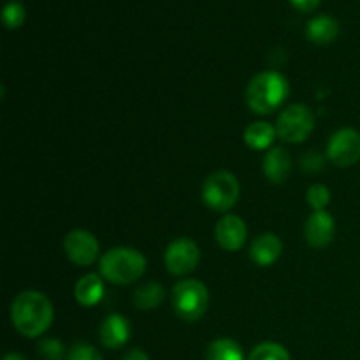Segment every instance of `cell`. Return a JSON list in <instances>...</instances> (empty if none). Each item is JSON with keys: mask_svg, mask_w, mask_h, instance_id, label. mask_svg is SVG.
<instances>
[{"mask_svg": "<svg viewBox=\"0 0 360 360\" xmlns=\"http://www.w3.org/2000/svg\"><path fill=\"white\" fill-rule=\"evenodd\" d=\"M53 304L42 292L25 290L11 304V322L23 338L42 336L51 327Z\"/></svg>", "mask_w": 360, "mask_h": 360, "instance_id": "6da1fadb", "label": "cell"}, {"mask_svg": "<svg viewBox=\"0 0 360 360\" xmlns=\"http://www.w3.org/2000/svg\"><path fill=\"white\" fill-rule=\"evenodd\" d=\"M290 84L283 74L276 70L259 72L246 88V104L255 115L266 116L276 111L288 98Z\"/></svg>", "mask_w": 360, "mask_h": 360, "instance_id": "7a4b0ae2", "label": "cell"}, {"mask_svg": "<svg viewBox=\"0 0 360 360\" xmlns=\"http://www.w3.org/2000/svg\"><path fill=\"white\" fill-rule=\"evenodd\" d=\"M101 276L115 285H130L146 273V259L143 253L129 246L111 248L102 255Z\"/></svg>", "mask_w": 360, "mask_h": 360, "instance_id": "3957f363", "label": "cell"}, {"mask_svg": "<svg viewBox=\"0 0 360 360\" xmlns=\"http://www.w3.org/2000/svg\"><path fill=\"white\" fill-rule=\"evenodd\" d=\"M172 308L183 322H197L210 308V292L199 280H183L172 288Z\"/></svg>", "mask_w": 360, "mask_h": 360, "instance_id": "277c9868", "label": "cell"}, {"mask_svg": "<svg viewBox=\"0 0 360 360\" xmlns=\"http://www.w3.org/2000/svg\"><path fill=\"white\" fill-rule=\"evenodd\" d=\"M239 195H241V186L232 172L214 171L204 181L202 199L211 210L225 213L238 204Z\"/></svg>", "mask_w": 360, "mask_h": 360, "instance_id": "5b68a950", "label": "cell"}, {"mask_svg": "<svg viewBox=\"0 0 360 360\" xmlns=\"http://www.w3.org/2000/svg\"><path fill=\"white\" fill-rule=\"evenodd\" d=\"M315 129V115L304 104L288 105L278 116L276 132L283 141L292 144L304 143Z\"/></svg>", "mask_w": 360, "mask_h": 360, "instance_id": "8992f818", "label": "cell"}, {"mask_svg": "<svg viewBox=\"0 0 360 360\" xmlns=\"http://www.w3.org/2000/svg\"><path fill=\"white\" fill-rule=\"evenodd\" d=\"M165 269L174 276H185L195 271L200 260V250L190 238H178L165 250Z\"/></svg>", "mask_w": 360, "mask_h": 360, "instance_id": "52a82bcc", "label": "cell"}, {"mask_svg": "<svg viewBox=\"0 0 360 360\" xmlns=\"http://www.w3.org/2000/svg\"><path fill=\"white\" fill-rule=\"evenodd\" d=\"M327 158L338 167H350L360 160V134L354 129H341L327 144Z\"/></svg>", "mask_w": 360, "mask_h": 360, "instance_id": "ba28073f", "label": "cell"}, {"mask_svg": "<svg viewBox=\"0 0 360 360\" xmlns=\"http://www.w3.org/2000/svg\"><path fill=\"white\" fill-rule=\"evenodd\" d=\"M67 259L77 267H88L98 259V241L91 232L76 229L69 232L63 241Z\"/></svg>", "mask_w": 360, "mask_h": 360, "instance_id": "9c48e42d", "label": "cell"}, {"mask_svg": "<svg viewBox=\"0 0 360 360\" xmlns=\"http://www.w3.org/2000/svg\"><path fill=\"white\" fill-rule=\"evenodd\" d=\"M214 236L217 241L225 252H238L243 248L248 236V229L243 218L236 217V214H225L220 218L214 229Z\"/></svg>", "mask_w": 360, "mask_h": 360, "instance_id": "30bf717a", "label": "cell"}, {"mask_svg": "<svg viewBox=\"0 0 360 360\" xmlns=\"http://www.w3.org/2000/svg\"><path fill=\"white\" fill-rule=\"evenodd\" d=\"M336 224L327 211H315L304 224V238L311 248H326L334 238Z\"/></svg>", "mask_w": 360, "mask_h": 360, "instance_id": "8fae6325", "label": "cell"}, {"mask_svg": "<svg viewBox=\"0 0 360 360\" xmlns=\"http://www.w3.org/2000/svg\"><path fill=\"white\" fill-rule=\"evenodd\" d=\"M98 338H101L102 347L109 348V350H118L130 340L129 320L118 313L105 316L104 322L98 327Z\"/></svg>", "mask_w": 360, "mask_h": 360, "instance_id": "7c38bea8", "label": "cell"}, {"mask_svg": "<svg viewBox=\"0 0 360 360\" xmlns=\"http://www.w3.org/2000/svg\"><path fill=\"white\" fill-rule=\"evenodd\" d=\"M264 176L273 185H281L288 179L292 172V157L285 148H274L267 151L262 162Z\"/></svg>", "mask_w": 360, "mask_h": 360, "instance_id": "4fadbf2b", "label": "cell"}, {"mask_svg": "<svg viewBox=\"0 0 360 360\" xmlns=\"http://www.w3.org/2000/svg\"><path fill=\"white\" fill-rule=\"evenodd\" d=\"M283 252V245H281L280 238L274 234H260L255 238V241L250 246V257L253 262L260 267H269L276 262Z\"/></svg>", "mask_w": 360, "mask_h": 360, "instance_id": "5bb4252c", "label": "cell"}, {"mask_svg": "<svg viewBox=\"0 0 360 360\" xmlns=\"http://www.w3.org/2000/svg\"><path fill=\"white\" fill-rule=\"evenodd\" d=\"M74 297H76L77 304L83 308H91V306L98 304L104 297V283H102V276L90 273L86 276L79 278L74 287Z\"/></svg>", "mask_w": 360, "mask_h": 360, "instance_id": "9a60e30c", "label": "cell"}, {"mask_svg": "<svg viewBox=\"0 0 360 360\" xmlns=\"http://www.w3.org/2000/svg\"><path fill=\"white\" fill-rule=\"evenodd\" d=\"M338 35H340V23L336 18L327 16V14L313 18L306 25V37L315 44H329Z\"/></svg>", "mask_w": 360, "mask_h": 360, "instance_id": "2e32d148", "label": "cell"}, {"mask_svg": "<svg viewBox=\"0 0 360 360\" xmlns=\"http://www.w3.org/2000/svg\"><path fill=\"white\" fill-rule=\"evenodd\" d=\"M276 127L266 122L250 123L245 130V143L252 150H267L276 139Z\"/></svg>", "mask_w": 360, "mask_h": 360, "instance_id": "e0dca14e", "label": "cell"}, {"mask_svg": "<svg viewBox=\"0 0 360 360\" xmlns=\"http://www.w3.org/2000/svg\"><path fill=\"white\" fill-rule=\"evenodd\" d=\"M164 287L157 283V281H150V283H144L143 287L136 290V294H134V306L141 309V311H151V309H157L164 302Z\"/></svg>", "mask_w": 360, "mask_h": 360, "instance_id": "ac0fdd59", "label": "cell"}, {"mask_svg": "<svg viewBox=\"0 0 360 360\" xmlns=\"http://www.w3.org/2000/svg\"><path fill=\"white\" fill-rule=\"evenodd\" d=\"M206 360H245V357L239 343L229 338H220L207 347Z\"/></svg>", "mask_w": 360, "mask_h": 360, "instance_id": "d6986e66", "label": "cell"}, {"mask_svg": "<svg viewBox=\"0 0 360 360\" xmlns=\"http://www.w3.org/2000/svg\"><path fill=\"white\" fill-rule=\"evenodd\" d=\"M248 360H292L290 354L287 348L281 345L273 343V341H266V343L257 345L250 354Z\"/></svg>", "mask_w": 360, "mask_h": 360, "instance_id": "ffe728a7", "label": "cell"}, {"mask_svg": "<svg viewBox=\"0 0 360 360\" xmlns=\"http://www.w3.org/2000/svg\"><path fill=\"white\" fill-rule=\"evenodd\" d=\"M37 355L41 360H65L67 352L60 340L55 338H44L37 345Z\"/></svg>", "mask_w": 360, "mask_h": 360, "instance_id": "44dd1931", "label": "cell"}, {"mask_svg": "<svg viewBox=\"0 0 360 360\" xmlns=\"http://www.w3.org/2000/svg\"><path fill=\"white\" fill-rule=\"evenodd\" d=\"M306 200L315 211H326V207L330 202L329 188L326 185H320V183L309 186L308 193H306Z\"/></svg>", "mask_w": 360, "mask_h": 360, "instance_id": "7402d4cb", "label": "cell"}, {"mask_svg": "<svg viewBox=\"0 0 360 360\" xmlns=\"http://www.w3.org/2000/svg\"><path fill=\"white\" fill-rule=\"evenodd\" d=\"M25 18H27V11L21 4L18 2H9L6 7H4V13H2V20L4 25L7 28H20L21 25L25 23Z\"/></svg>", "mask_w": 360, "mask_h": 360, "instance_id": "603a6c76", "label": "cell"}, {"mask_svg": "<svg viewBox=\"0 0 360 360\" xmlns=\"http://www.w3.org/2000/svg\"><path fill=\"white\" fill-rule=\"evenodd\" d=\"M65 360H102V355L95 347L88 343H76L67 354Z\"/></svg>", "mask_w": 360, "mask_h": 360, "instance_id": "cb8c5ba5", "label": "cell"}, {"mask_svg": "<svg viewBox=\"0 0 360 360\" xmlns=\"http://www.w3.org/2000/svg\"><path fill=\"white\" fill-rule=\"evenodd\" d=\"M301 169L304 172L315 174V172H320L326 169V160H323V157L319 151H308V153L301 158Z\"/></svg>", "mask_w": 360, "mask_h": 360, "instance_id": "d4e9b609", "label": "cell"}, {"mask_svg": "<svg viewBox=\"0 0 360 360\" xmlns=\"http://www.w3.org/2000/svg\"><path fill=\"white\" fill-rule=\"evenodd\" d=\"M290 2L295 9L302 11V13H311V11H315L320 6L322 0H290Z\"/></svg>", "mask_w": 360, "mask_h": 360, "instance_id": "484cf974", "label": "cell"}, {"mask_svg": "<svg viewBox=\"0 0 360 360\" xmlns=\"http://www.w3.org/2000/svg\"><path fill=\"white\" fill-rule=\"evenodd\" d=\"M122 360H150V359H148L146 352H143L141 348H134V350H130Z\"/></svg>", "mask_w": 360, "mask_h": 360, "instance_id": "4316f807", "label": "cell"}, {"mask_svg": "<svg viewBox=\"0 0 360 360\" xmlns=\"http://www.w3.org/2000/svg\"><path fill=\"white\" fill-rule=\"evenodd\" d=\"M2 360H27V359H25L21 354H14V352H11V354L4 355Z\"/></svg>", "mask_w": 360, "mask_h": 360, "instance_id": "83f0119b", "label": "cell"}]
</instances>
